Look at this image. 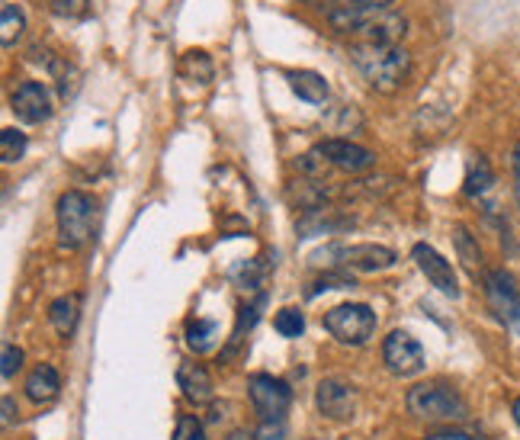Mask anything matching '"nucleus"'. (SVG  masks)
Returning a JSON list of instances; mask_svg holds the SVG:
<instances>
[{
    "mask_svg": "<svg viewBox=\"0 0 520 440\" xmlns=\"http://www.w3.org/2000/svg\"><path fill=\"white\" fill-rule=\"evenodd\" d=\"M350 58H354L363 81L373 90H379V94H395L411 74V58L399 45L366 42V45H357V49L350 52Z\"/></svg>",
    "mask_w": 520,
    "mask_h": 440,
    "instance_id": "f257e3e1",
    "label": "nucleus"
},
{
    "mask_svg": "<svg viewBox=\"0 0 520 440\" xmlns=\"http://www.w3.org/2000/svg\"><path fill=\"white\" fill-rule=\"evenodd\" d=\"M58 241L61 248L78 251L84 248L97 229V200L84 190H68L58 196Z\"/></svg>",
    "mask_w": 520,
    "mask_h": 440,
    "instance_id": "f03ea898",
    "label": "nucleus"
},
{
    "mask_svg": "<svg viewBox=\"0 0 520 440\" xmlns=\"http://www.w3.org/2000/svg\"><path fill=\"white\" fill-rule=\"evenodd\" d=\"M408 412L424 421H460L466 418V402L463 396L447 383H421L408 389L405 396Z\"/></svg>",
    "mask_w": 520,
    "mask_h": 440,
    "instance_id": "7ed1b4c3",
    "label": "nucleus"
},
{
    "mask_svg": "<svg viewBox=\"0 0 520 440\" xmlns=\"http://www.w3.org/2000/svg\"><path fill=\"white\" fill-rule=\"evenodd\" d=\"M312 264H331V267H344V270H357V273H379L389 270L395 264V251L386 245H331L312 254Z\"/></svg>",
    "mask_w": 520,
    "mask_h": 440,
    "instance_id": "20e7f679",
    "label": "nucleus"
},
{
    "mask_svg": "<svg viewBox=\"0 0 520 440\" xmlns=\"http://www.w3.org/2000/svg\"><path fill=\"white\" fill-rule=\"evenodd\" d=\"M325 331L341 344L360 347L376 335V312L366 306V302H344V306H334L325 312Z\"/></svg>",
    "mask_w": 520,
    "mask_h": 440,
    "instance_id": "39448f33",
    "label": "nucleus"
},
{
    "mask_svg": "<svg viewBox=\"0 0 520 440\" xmlns=\"http://www.w3.org/2000/svg\"><path fill=\"white\" fill-rule=\"evenodd\" d=\"M485 286V296H488V306L492 312L501 318L508 328H520V286L514 280L511 270H485L482 277Z\"/></svg>",
    "mask_w": 520,
    "mask_h": 440,
    "instance_id": "423d86ee",
    "label": "nucleus"
},
{
    "mask_svg": "<svg viewBox=\"0 0 520 440\" xmlns=\"http://www.w3.org/2000/svg\"><path fill=\"white\" fill-rule=\"evenodd\" d=\"M248 392H251V402L257 408L260 421H286L289 402H293V389H289L283 379L270 376V373H254L248 379Z\"/></svg>",
    "mask_w": 520,
    "mask_h": 440,
    "instance_id": "0eeeda50",
    "label": "nucleus"
},
{
    "mask_svg": "<svg viewBox=\"0 0 520 440\" xmlns=\"http://www.w3.org/2000/svg\"><path fill=\"white\" fill-rule=\"evenodd\" d=\"M382 360L395 376H418L424 370V347L408 335V331H392V335L382 341Z\"/></svg>",
    "mask_w": 520,
    "mask_h": 440,
    "instance_id": "6e6552de",
    "label": "nucleus"
},
{
    "mask_svg": "<svg viewBox=\"0 0 520 440\" xmlns=\"http://www.w3.org/2000/svg\"><path fill=\"white\" fill-rule=\"evenodd\" d=\"M411 257H415L418 270L424 273L427 283H431L437 293H443L447 299H460V280H456V270L437 248L421 241V245H415V251H411Z\"/></svg>",
    "mask_w": 520,
    "mask_h": 440,
    "instance_id": "1a4fd4ad",
    "label": "nucleus"
},
{
    "mask_svg": "<svg viewBox=\"0 0 520 440\" xmlns=\"http://www.w3.org/2000/svg\"><path fill=\"white\" fill-rule=\"evenodd\" d=\"M315 408L328 421H350L357 415V389L344 379H325L315 389Z\"/></svg>",
    "mask_w": 520,
    "mask_h": 440,
    "instance_id": "9d476101",
    "label": "nucleus"
},
{
    "mask_svg": "<svg viewBox=\"0 0 520 440\" xmlns=\"http://www.w3.org/2000/svg\"><path fill=\"white\" fill-rule=\"evenodd\" d=\"M10 110H13V116L20 119V123L39 126V123H45V119L52 116V97H49V90H45V84L23 81L10 94Z\"/></svg>",
    "mask_w": 520,
    "mask_h": 440,
    "instance_id": "9b49d317",
    "label": "nucleus"
},
{
    "mask_svg": "<svg viewBox=\"0 0 520 440\" xmlns=\"http://www.w3.org/2000/svg\"><path fill=\"white\" fill-rule=\"evenodd\" d=\"M318 155L325 158L331 168H338L344 174H363L376 164V155L370 148H363L350 139H325L318 145Z\"/></svg>",
    "mask_w": 520,
    "mask_h": 440,
    "instance_id": "f8f14e48",
    "label": "nucleus"
},
{
    "mask_svg": "<svg viewBox=\"0 0 520 440\" xmlns=\"http://www.w3.org/2000/svg\"><path fill=\"white\" fill-rule=\"evenodd\" d=\"M360 33L366 36V42L376 45H399V39L405 36V17L392 10H366Z\"/></svg>",
    "mask_w": 520,
    "mask_h": 440,
    "instance_id": "ddd939ff",
    "label": "nucleus"
},
{
    "mask_svg": "<svg viewBox=\"0 0 520 440\" xmlns=\"http://www.w3.org/2000/svg\"><path fill=\"white\" fill-rule=\"evenodd\" d=\"M177 386L183 389V396H187L193 405H209L212 399H216V383H212V376L203 363H180Z\"/></svg>",
    "mask_w": 520,
    "mask_h": 440,
    "instance_id": "4468645a",
    "label": "nucleus"
},
{
    "mask_svg": "<svg viewBox=\"0 0 520 440\" xmlns=\"http://www.w3.org/2000/svg\"><path fill=\"white\" fill-rule=\"evenodd\" d=\"M26 399L29 402H36V405H49L58 399V392H61V376L58 370L52 367V363H39V367L26 376Z\"/></svg>",
    "mask_w": 520,
    "mask_h": 440,
    "instance_id": "2eb2a0df",
    "label": "nucleus"
},
{
    "mask_svg": "<svg viewBox=\"0 0 520 440\" xmlns=\"http://www.w3.org/2000/svg\"><path fill=\"white\" fill-rule=\"evenodd\" d=\"M289 87L305 103H325L328 100V81L318 71H289Z\"/></svg>",
    "mask_w": 520,
    "mask_h": 440,
    "instance_id": "dca6fc26",
    "label": "nucleus"
},
{
    "mask_svg": "<svg viewBox=\"0 0 520 440\" xmlns=\"http://www.w3.org/2000/svg\"><path fill=\"white\" fill-rule=\"evenodd\" d=\"M78 309H81V296H58L49 306V322L61 338L74 335V325H78Z\"/></svg>",
    "mask_w": 520,
    "mask_h": 440,
    "instance_id": "f3484780",
    "label": "nucleus"
},
{
    "mask_svg": "<svg viewBox=\"0 0 520 440\" xmlns=\"http://www.w3.org/2000/svg\"><path fill=\"white\" fill-rule=\"evenodd\" d=\"M453 245H456V254H460L463 267L472 273V277H479L482 273V248H479V241L472 238V232L466 229V225H453Z\"/></svg>",
    "mask_w": 520,
    "mask_h": 440,
    "instance_id": "a211bd4d",
    "label": "nucleus"
},
{
    "mask_svg": "<svg viewBox=\"0 0 520 440\" xmlns=\"http://www.w3.org/2000/svg\"><path fill=\"white\" fill-rule=\"evenodd\" d=\"M492 184H495V171H492V164H488V158H485V155H476V158L469 161V171H466L463 193H466V196H472V200H476V196H485L488 190H492Z\"/></svg>",
    "mask_w": 520,
    "mask_h": 440,
    "instance_id": "6ab92c4d",
    "label": "nucleus"
},
{
    "mask_svg": "<svg viewBox=\"0 0 520 440\" xmlns=\"http://www.w3.org/2000/svg\"><path fill=\"white\" fill-rule=\"evenodd\" d=\"M264 302H267V296L260 293L254 302H248V306H241L238 309V322H235V331H232V341H228V347H225V360L232 357L238 347H241V341H244V331H251L254 325H257V318H260V309H264Z\"/></svg>",
    "mask_w": 520,
    "mask_h": 440,
    "instance_id": "aec40b11",
    "label": "nucleus"
},
{
    "mask_svg": "<svg viewBox=\"0 0 520 440\" xmlns=\"http://www.w3.org/2000/svg\"><path fill=\"white\" fill-rule=\"evenodd\" d=\"M23 29H26V13L17 4H4V10H0V45L13 49L20 42Z\"/></svg>",
    "mask_w": 520,
    "mask_h": 440,
    "instance_id": "412c9836",
    "label": "nucleus"
},
{
    "mask_svg": "<svg viewBox=\"0 0 520 440\" xmlns=\"http://www.w3.org/2000/svg\"><path fill=\"white\" fill-rule=\"evenodd\" d=\"M180 74L193 84H209L212 74H216V68H212V58L203 52V49H190L187 55H183L180 62Z\"/></svg>",
    "mask_w": 520,
    "mask_h": 440,
    "instance_id": "4be33fe9",
    "label": "nucleus"
},
{
    "mask_svg": "<svg viewBox=\"0 0 520 440\" xmlns=\"http://www.w3.org/2000/svg\"><path fill=\"white\" fill-rule=\"evenodd\" d=\"M212 341H216V322H209V318H196V322L187 325V347L196 354H206Z\"/></svg>",
    "mask_w": 520,
    "mask_h": 440,
    "instance_id": "5701e85b",
    "label": "nucleus"
},
{
    "mask_svg": "<svg viewBox=\"0 0 520 440\" xmlns=\"http://www.w3.org/2000/svg\"><path fill=\"white\" fill-rule=\"evenodd\" d=\"M23 155H26V135L17 129L0 132V158H4V164H17Z\"/></svg>",
    "mask_w": 520,
    "mask_h": 440,
    "instance_id": "b1692460",
    "label": "nucleus"
},
{
    "mask_svg": "<svg viewBox=\"0 0 520 440\" xmlns=\"http://www.w3.org/2000/svg\"><path fill=\"white\" fill-rule=\"evenodd\" d=\"M273 328H277L283 338H299L305 331V315L299 309H280L277 318H273Z\"/></svg>",
    "mask_w": 520,
    "mask_h": 440,
    "instance_id": "393cba45",
    "label": "nucleus"
},
{
    "mask_svg": "<svg viewBox=\"0 0 520 440\" xmlns=\"http://www.w3.org/2000/svg\"><path fill=\"white\" fill-rule=\"evenodd\" d=\"M264 273H267V267L260 261H244L241 267L232 270V280L241 286V290H257L260 280H264Z\"/></svg>",
    "mask_w": 520,
    "mask_h": 440,
    "instance_id": "a878e982",
    "label": "nucleus"
},
{
    "mask_svg": "<svg viewBox=\"0 0 520 440\" xmlns=\"http://www.w3.org/2000/svg\"><path fill=\"white\" fill-rule=\"evenodd\" d=\"M354 277H350V273H344V270H328L325 277L321 280H315V286L309 290V296H318V293H325V290H354Z\"/></svg>",
    "mask_w": 520,
    "mask_h": 440,
    "instance_id": "bb28decb",
    "label": "nucleus"
},
{
    "mask_svg": "<svg viewBox=\"0 0 520 440\" xmlns=\"http://www.w3.org/2000/svg\"><path fill=\"white\" fill-rule=\"evenodd\" d=\"M174 440H206V431L196 415H180L177 428H174Z\"/></svg>",
    "mask_w": 520,
    "mask_h": 440,
    "instance_id": "cd10ccee",
    "label": "nucleus"
},
{
    "mask_svg": "<svg viewBox=\"0 0 520 440\" xmlns=\"http://www.w3.org/2000/svg\"><path fill=\"white\" fill-rule=\"evenodd\" d=\"M20 367H23V351L17 344H4V354H0V373H4V379H13L20 373Z\"/></svg>",
    "mask_w": 520,
    "mask_h": 440,
    "instance_id": "c85d7f7f",
    "label": "nucleus"
},
{
    "mask_svg": "<svg viewBox=\"0 0 520 440\" xmlns=\"http://www.w3.org/2000/svg\"><path fill=\"white\" fill-rule=\"evenodd\" d=\"M52 10L58 13V17H84L87 13V0H52Z\"/></svg>",
    "mask_w": 520,
    "mask_h": 440,
    "instance_id": "c756f323",
    "label": "nucleus"
},
{
    "mask_svg": "<svg viewBox=\"0 0 520 440\" xmlns=\"http://www.w3.org/2000/svg\"><path fill=\"white\" fill-rule=\"evenodd\" d=\"M260 440H286V421H260Z\"/></svg>",
    "mask_w": 520,
    "mask_h": 440,
    "instance_id": "7c9ffc66",
    "label": "nucleus"
},
{
    "mask_svg": "<svg viewBox=\"0 0 520 440\" xmlns=\"http://www.w3.org/2000/svg\"><path fill=\"white\" fill-rule=\"evenodd\" d=\"M424 440H476V437L463 434V431H434V434H427Z\"/></svg>",
    "mask_w": 520,
    "mask_h": 440,
    "instance_id": "2f4dec72",
    "label": "nucleus"
},
{
    "mask_svg": "<svg viewBox=\"0 0 520 440\" xmlns=\"http://www.w3.org/2000/svg\"><path fill=\"white\" fill-rule=\"evenodd\" d=\"M0 408H4V428H10L13 418H17V405H13V396H4V402H0Z\"/></svg>",
    "mask_w": 520,
    "mask_h": 440,
    "instance_id": "473e14b6",
    "label": "nucleus"
},
{
    "mask_svg": "<svg viewBox=\"0 0 520 440\" xmlns=\"http://www.w3.org/2000/svg\"><path fill=\"white\" fill-rule=\"evenodd\" d=\"M350 4H360V7H370V10H386L392 0H350Z\"/></svg>",
    "mask_w": 520,
    "mask_h": 440,
    "instance_id": "72a5a7b5",
    "label": "nucleus"
},
{
    "mask_svg": "<svg viewBox=\"0 0 520 440\" xmlns=\"http://www.w3.org/2000/svg\"><path fill=\"white\" fill-rule=\"evenodd\" d=\"M225 440H260V437H257L254 431H248V428H235V431L228 434Z\"/></svg>",
    "mask_w": 520,
    "mask_h": 440,
    "instance_id": "f704fd0d",
    "label": "nucleus"
},
{
    "mask_svg": "<svg viewBox=\"0 0 520 440\" xmlns=\"http://www.w3.org/2000/svg\"><path fill=\"white\" fill-rule=\"evenodd\" d=\"M511 168H514V184H520V145L514 148V155H511Z\"/></svg>",
    "mask_w": 520,
    "mask_h": 440,
    "instance_id": "c9c22d12",
    "label": "nucleus"
},
{
    "mask_svg": "<svg viewBox=\"0 0 520 440\" xmlns=\"http://www.w3.org/2000/svg\"><path fill=\"white\" fill-rule=\"evenodd\" d=\"M514 421H517V428H520V399L514 402Z\"/></svg>",
    "mask_w": 520,
    "mask_h": 440,
    "instance_id": "e433bc0d",
    "label": "nucleus"
},
{
    "mask_svg": "<svg viewBox=\"0 0 520 440\" xmlns=\"http://www.w3.org/2000/svg\"><path fill=\"white\" fill-rule=\"evenodd\" d=\"M514 200H517V209H520V184H514Z\"/></svg>",
    "mask_w": 520,
    "mask_h": 440,
    "instance_id": "4c0bfd02",
    "label": "nucleus"
}]
</instances>
